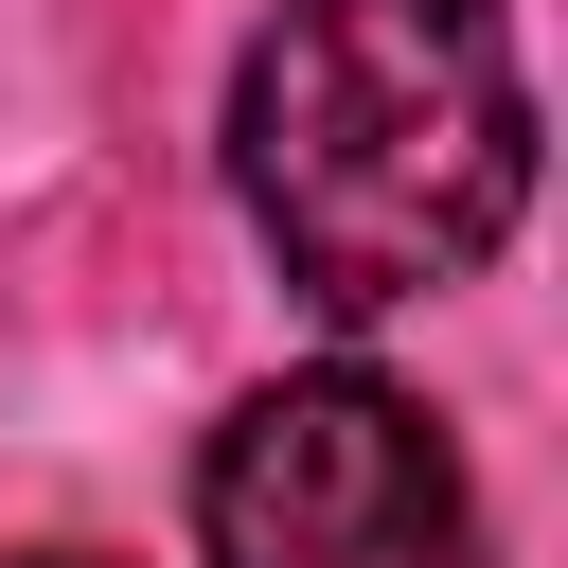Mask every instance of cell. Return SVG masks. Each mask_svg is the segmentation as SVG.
Instances as JSON below:
<instances>
[{
	"label": "cell",
	"instance_id": "cell-3",
	"mask_svg": "<svg viewBox=\"0 0 568 568\" xmlns=\"http://www.w3.org/2000/svg\"><path fill=\"white\" fill-rule=\"evenodd\" d=\"M18 568H106V550H18Z\"/></svg>",
	"mask_w": 568,
	"mask_h": 568
},
{
	"label": "cell",
	"instance_id": "cell-2",
	"mask_svg": "<svg viewBox=\"0 0 568 568\" xmlns=\"http://www.w3.org/2000/svg\"><path fill=\"white\" fill-rule=\"evenodd\" d=\"M195 532H213V568H479L462 444L390 373L248 390L213 426V462H195Z\"/></svg>",
	"mask_w": 568,
	"mask_h": 568
},
{
	"label": "cell",
	"instance_id": "cell-1",
	"mask_svg": "<svg viewBox=\"0 0 568 568\" xmlns=\"http://www.w3.org/2000/svg\"><path fill=\"white\" fill-rule=\"evenodd\" d=\"M231 178L320 320L462 284L532 195V89L497 0H284L231 89Z\"/></svg>",
	"mask_w": 568,
	"mask_h": 568
}]
</instances>
